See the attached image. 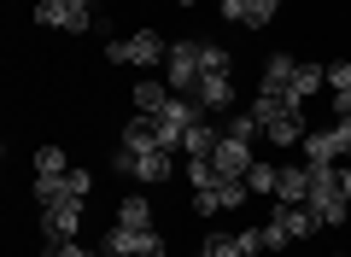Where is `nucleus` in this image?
Masks as SVG:
<instances>
[{
	"instance_id": "1",
	"label": "nucleus",
	"mask_w": 351,
	"mask_h": 257,
	"mask_svg": "<svg viewBox=\"0 0 351 257\" xmlns=\"http://www.w3.org/2000/svg\"><path fill=\"white\" fill-rule=\"evenodd\" d=\"M304 205L322 217V228H339L351 210V170H339V164H311V199Z\"/></svg>"
},
{
	"instance_id": "2",
	"label": "nucleus",
	"mask_w": 351,
	"mask_h": 257,
	"mask_svg": "<svg viewBox=\"0 0 351 257\" xmlns=\"http://www.w3.org/2000/svg\"><path fill=\"white\" fill-rule=\"evenodd\" d=\"M199 71H205V41H170V59H164V82H170V94L193 99Z\"/></svg>"
},
{
	"instance_id": "3",
	"label": "nucleus",
	"mask_w": 351,
	"mask_h": 257,
	"mask_svg": "<svg viewBox=\"0 0 351 257\" xmlns=\"http://www.w3.org/2000/svg\"><path fill=\"white\" fill-rule=\"evenodd\" d=\"M106 59H112V64H141V71H152V64H164V59H170V41H164V36H152V29H141V36L112 41V47H106Z\"/></svg>"
},
{
	"instance_id": "4",
	"label": "nucleus",
	"mask_w": 351,
	"mask_h": 257,
	"mask_svg": "<svg viewBox=\"0 0 351 257\" xmlns=\"http://www.w3.org/2000/svg\"><path fill=\"white\" fill-rule=\"evenodd\" d=\"M36 24H47V29H88L94 24V0H41Z\"/></svg>"
},
{
	"instance_id": "5",
	"label": "nucleus",
	"mask_w": 351,
	"mask_h": 257,
	"mask_svg": "<svg viewBox=\"0 0 351 257\" xmlns=\"http://www.w3.org/2000/svg\"><path fill=\"white\" fill-rule=\"evenodd\" d=\"M106 257H164V240L152 228H123V222H117V228L106 234Z\"/></svg>"
},
{
	"instance_id": "6",
	"label": "nucleus",
	"mask_w": 351,
	"mask_h": 257,
	"mask_svg": "<svg viewBox=\"0 0 351 257\" xmlns=\"http://www.w3.org/2000/svg\"><path fill=\"white\" fill-rule=\"evenodd\" d=\"M76 228H82V199H53V205H41V234L53 245L76 240Z\"/></svg>"
},
{
	"instance_id": "7",
	"label": "nucleus",
	"mask_w": 351,
	"mask_h": 257,
	"mask_svg": "<svg viewBox=\"0 0 351 257\" xmlns=\"http://www.w3.org/2000/svg\"><path fill=\"white\" fill-rule=\"evenodd\" d=\"M112 170L117 175H135V182H164V175H170V152H123V147H117Z\"/></svg>"
},
{
	"instance_id": "8",
	"label": "nucleus",
	"mask_w": 351,
	"mask_h": 257,
	"mask_svg": "<svg viewBox=\"0 0 351 257\" xmlns=\"http://www.w3.org/2000/svg\"><path fill=\"white\" fill-rule=\"evenodd\" d=\"M88 187H94V175H88V170L36 175V199H41V205H53V199H88Z\"/></svg>"
},
{
	"instance_id": "9",
	"label": "nucleus",
	"mask_w": 351,
	"mask_h": 257,
	"mask_svg": "<svg viewBox=\"0 0 351 257\" xmlns=\"http://www.w3.org/2000/svg\"><path fill=\"white\" fill-rule=\"evenodd\" d=\"M246 193H252L246 182L223 175L217 187H199V193H193V205H199V217H217V210H234V205H246Z\"/></svg>"
},
{
	"instance_id": "10",
	"label": "nucleus",
	"mask_w": 351,
	"mask_h": 257,
	"mask_svg": "<svg viewBox=\"0 0 351 257\" xmlns=\"http://www.w3.org/2000/svg\"><path fill=\"white\" fill-rule=\"evenodd\" d=\"M193 99H199L205 111H228V106H234V82H228V71H205L199 88H193Z\"/></svg>"
},
{
	"instance_id": "11",
	"label": "nucleus",
	"mask_w": 351,
	"mask_h": 257,
	"mask_svg": "<svg viewBox=\"0 0 351 257\" xmlns=\"http://www.w3.org/2000/svg\"><path fill=\"white\" fill-rule=\"evenodd\" d=\"M276 6H281V0H223V18H228V24H252V29H263L269 18H276Z\"/></svg>"
},
{
	"instance_id": "12",
	"label": "nucleus",
	"mask_w": 351,
	"mask_h": 257,
	"mask_svg": "<svg viewBox=\"0 0 351 257\" xmlns=\"http://www.w3.org/2000/svg\"><path fill=\"white\" fill-rule=\"evenodd\" d=\"M276 222L293 234V240H311V234L322 228V217H316L311 205H276Z\"/></svg>"
},
{
	"instance_id": "13",
	"label": "nucleus",
	"mask_w": 351,
	"mask_h": 257,
	"mask_svg": "<svg viewBox=\"0 0 351 257\" xmlns=\"http://www.w3.org/2000/svg\"><path fill=\"white\" fill-rule=\"evenodd\" d=\"M293 106H304V99H293V94H258V99H252V123L269 129V123H281Z\"/></svg>"
},
{
	"instance_id": "14",
	"label": "nucleus",
	"mask_w": 351,
	"mask_h": 257,
	"mask_svg": "<svg viewBox=\"0 0 351 257\" xmlns=\"http://www.w3.org/2000/svg\"><path fill=\"white\" fill-rule=\"evenodd\" d=\"M276 199H281V205H304V199H311V164H299V170H281Z\"/></svg>"
},
{
	"instance_id": "15",
	"label": "nucleus",
	"mask_w": 351,
	"mask_h": 257,
	"mask_svg": "<svg viewBox=\"0 0 351 257\" xmlns=\"http://www.w3.org/2000/svg\"><path fill=\"white\" fill-rule=\"evenodd\" d=\"M293 76H299V64L287 53H276V59L263 64V94H293Z\"/></svg>"
},
{
	"instance_id": "16",
	"label": "nucleus",
	"mask_w": 351,
	"mask_h": 257,
	"mask_svg": "<svg viewBox=\"0 0 351 257\" xmlns=\"http://www.w3.org/2000/svg\"><path fill=\"white\" fill-rule=\"evenodd\" d=\"M263 135L276 140V147H299V140L311 135V129H304V106H293L287 117H281V123H269V129H263Z\"/></svg>"
},
{
	"instance_id": "17",
	"label": "nucleus",
	"mask_w": 351,
	"mask_h": 257,
	"mask_svg": "<svg viewBox=\"0 0 351 257\" xmlns=\"http://www.w3.org/2000/svg\"><path fill=\"white\" fill-rule=\"evenodd\" d=\"M170 99H176V94H170V82H152V76H147V82H135V106L147 111V117H158Z\"/></svg>"
},
{
	"instance_id": "18",
	"label": "nucleus",
	"mask_w": 351,
	"mask_h": 257,
	"mask_svg": "<svg viewBox=\"0 0 351 257\" xmlns=\"http://www.w3.org/2000/svg\"><path fill=\"white\" fill-rule=\"evenodd\" d=\"M182 147H188V158H211V152H217V129L199 117V123L188 129V135H182Z\"/></svg>"
},
{
	"instance_id": "19",
	"label": "nucleus",
	"mask_w": 351,
	"mask_h": 257,
	"mask_svg": "<svg viewBox=\"0 0 351 257\" xmlns=\"http://www.w3.org/2000/svg\"><path fill=\"white\" fill-rule=\"evenodd\" d=\"M117 222H123V228H152V210H147V199H141V193H129L123 205H117Z\"/></svg>"
},
{
	"instance_id": "20",
	"label": "nucleus",
	"mask_w": 351,
	"mask_h": 257,
	"mask_svg": "<svg viewBox=\"0 0 351 257\" xmlns=\"http://www.w3.org/2000/svg\"><path fill=\"white\" fill-rule=\"evenodd\" d=\"M328 82V64H299V76H293V99H304V94H316V88Z\"/></svg>"
},
{
	"instance_id": "21",
	"label": "nucleus",
	"mask_w": 351,
	"mask_h": 257,
	"mask_svg": "<svg viewBox=\"0 0 351 257\" xmlns=\"http://www.w3.org/2000/svg\"><path fill=\"white\" fill-rule=\"evenodd\" d=\"M276 182H281L276 164H252V170H246V187H252V193H276Z\"/></svg>"
},
{
	"instance_id": "22",
	"label": "nucleus",
	"mask_w": 351,
	"mask_h": 257,
	"mask_svg": "<svg viewBox=\"0 0 351 257\" xmlns=\"http://www.w3.org/2000/svg\"><path fill=\"white\" fill-rule=\"evenodd\" d=\"M64 170H71V164H64L59 147H41V152H36V175H64Z\"/></svg>"
},
{
	"instance_id": "23",
	"label": "nucleus",
	"mask_w": 351,
	"mask_h": 257,
	"mask_svg": "<svg viewBox=\"0 0 351 257\" xmlns=\"http://www.w3.org/2000/svg\"><path fill=\"white\" fill-rule=\"evenodd\" d=\"M287 240H293V234H287V228H281V222H276V217L263 222V252H281V245H287Z\"/></svg>"
},
{
	"instance_id": "24",
	"label": "nucleus",
	"mask_w": 351,
	"mask_h": 257,
	"mask_svg": "<svg viewBox=\"0 0 351 257\" xmlns=\"http://www.w3.org/2000/svg\"><path fill=\"white\" fill-rule=\"evenodd\" d=\"M47 257H100V252H88V245H76V240H59Z\"/></svg>"
},
{
	"instance_id": "25",
	"label": "nucleus",
	"mask_w": 351,
	"mask_h": 257,
	"mask_svg": "<svg viewBox=\"0 0 351 257\" xmlns=\"http://www.w3.org/2000/svg\"><path fill=\"white\" fill-rule=\"evenodd\" d=\"M328 88H351V64H346V59L328 64Z\"/></svg>"
},
{
	"instance_id": "26",
	"label": "nucleus",
	"mask_w": 351,
	"mask_h": 257,
	"mask_svg": "<svg viewBox=\"0 0 351 257\" xmlns=\"http://www.w3.org/2000/svg\"><path fill=\"white\" fill-rule=\"evenodd\" d=\"M334 117H351V88H334Z\"/></svg>"
},
{
	"instance_id": "27",
	"label": "nucleus",
	"mask_w": 351,
	"mask_h": 257,
	"mask_svg": "<svg viewBox=\"0 0 351 257\" xmlns=\"http://www.w3.org/2000/svg\"><path fill=\"white\" fill-rule=\"evenodd\" d=\"M176 6H199V0H176Z\"/></svg>"
},
{
	"instance_id": "28",
	"label": "nucleus",
	"mask_w": 351,
	"mask_h": 257,
	"mask_svg": "<svg viewBox=\"0 0 351 257\" xmlns=\"http://www.w3.org/2000/svg\"><path fill=\"white\" fill-rule=\"evenodd\" d=\"M193 257H205V252H193Z\"/></svg>"
}]
</instances>
